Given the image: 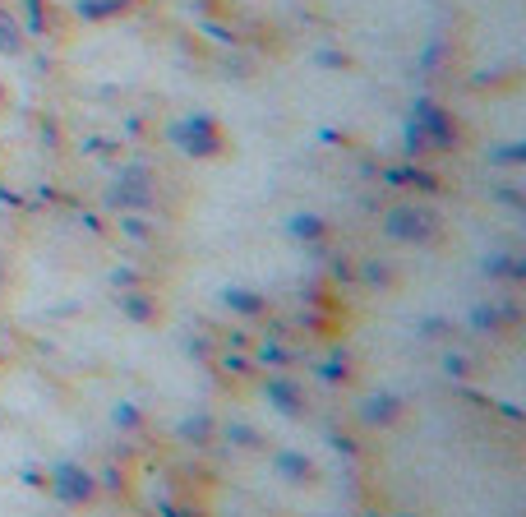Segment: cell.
<instances>
[{
    "mask_svg": "<svg viewBox=\"0 0 526 517\" xmlns=\"http://www.w3.org/2000/svg\"><path fill=\"white\" fill-rule=\"evenodd\" d=\"M171 144L185 157H217L222 153V130H217L213 116L190 111V116H180V121L171 125Z\"/></svg>",
    "mask_w": 526,
    "mask_h": 517,
    "instance_id": "cell-1",
    "label": "cell"
},
{
    "mask_svg": "<svg viewBox=\"0 0 526 517\" xmlns=\"http://www.w3.org/2000/svg\"><path fill=\"white\" fill-rule=\"evenodd\" d=\"M111 208H148L153 204V171L144 162H134V167H120L116 185L107 194Z\"/></svg>",
    "mask_w": 526,
    "mask_h": 517,
    "instance_id": "cell-2",
    "label": "cell"
},
{
    "mask_svg": "<svg viewBox=\"0 0 526 517\" xmlns=\"http://www.w3.org/2000/svg\"><path fill=\"white\" fill-rule=\"evenodd\" d=\"M51 494H56V504H65V508H84L97 494V481L79 462H60V467H51Z\"/></svg>",
    "mask_w": 526,
    "mask_h": 517,
    "instance_id": "cell-3",
    "label": "cell"
},
{
    "mask_svg": "<svg viewBox=\"0 0 526 517\" xmlns=\"http://www.w3.org/2000/svg\"><path fill=\"white\" fill-rule=\"evenodd\" d=\"M383 231L393 236V241H402V245H420V241H430L434 236V217L425 213V208H393V213L383 217Z\"/></svg>",
    "mask_w": 526,
    "mask_h": 517,
    "instance_id": "cell-4",
    "label": "cell"
},
{
    "mask_svg": "<svg viewBox=\"0 0 526 517\" xmlns=\"http://www.w3.org/2000/svg\"><path fill=\"white\" fill-rule=\"evenodd\" d=\"M411 121L425 130V148H453L457 144V125L448 111H439L430 97H416V111H411Z\"/></svg>",
    "mask_w": 526,
    "mask_h": 517,
    "instance_id": "cell-5",
    "label": "cell"
},
{
    "mask_svg": "<svg viewBox=\"0 0 526 517\" xmlns=\"http://www.w3.org/2000/svg\"><path fill=\"white\" fill-rule=\"evenodd\" d=\"M263 397L273 402V411H282V416H291V421H296V416H305V393H300L296 379H282V374H277V379H268V384H263Z\"/></svg>",
    "mask_w": 526,
    "mask_h": 517,
    "instance_id": "cell-6",
    "label": "cell"
},
{
    "mask_svg": "<svg viewBox=\"0 0 526 517\" xmlns=\"http://www.w3.org/2000/svg\"><path fill=\"white\" fill-rule=\"evenodd\" d=\"M273 471L282 476L287 485H310L314 481V462L305 453H296V448H287V453L273 457Z\"/></svg>",
    "mask_w": 526,
    "mask_h": 517,
    "instance_id": "cell-7",
    "label": "cell"
},
{
    "mask_svg": "<svg viewBox=\"0 0 526 517\" xmlns=\"http://www.w3.org/2000/svg\"><path fill=\"white\" fill-rule=\"evenodd\" d=\"M222 305H227L231 314H240V319H259V314L268 310V296H259V291H250V287H222Z\"/></svg>",
    "mask_w": 526,
    "mask_h": 517,
    "instance_id": "cell-8",
    "label": "cell"
},
{
    "mask_svg": "<svg viewBox=\"0 0 526 517\" xmlns=\"http://www.w3.org/2000/svg\"><path fill=\"white\" fill-rule=\"evenodd\" d=\"M116 305H120L125 319H134V324H153L157 319V301L144 296V291H116Z\"/></svg>",
    "mask_w": 526,
    "mask_h": 517,
    "instance_id": "cell-9",
    "label": "cell"
},
{
    "mask_svg": "<svg viewBox=\"0 0 526 517\" xmlns=\"http://www.w3.org/2000/svg\"><path fill=\"white\" fill-rule=\"evenodd\" d=\"M397 411H402V402H397L393 393H374V397H365V425H393L397 421Z\"/></svg>",
    "mask_w": 526,
    "mask_h": 517,
    "instance_id": "cell-10",
    "label": "cell"
},
{
    "mask_svg": "<svg viewBox=\"0 0 526 517\" xmlns=\"http://www.w3.org/2000/svg\"><path fill=\"white\" fill-rule=\"evenodd\" d=\"M287 231L296 236V241H305V245H319L328 227H323V217H319V213H296V217L287 222Z\"/></svg>",
    "mask_w": 526,
    "mask_h": 517,
    "instance_id": "cell-11",
    "label": "cell"
},
{
    "mask_svg": "<svg viewBox=\"0 0 526 517\" xmlns=\"http://www.w3.org/2000/svg\"><path fill=\"white\" fill-rule=\"evenodd\" d=\"M24 51V33L14 24V14L0 5V56H19Z\"/></svg>",
    "mask_w": 526,
    "mask_h": 517,
    "instance_id": "cell-12",
    "label": "cell"
},
{
    "mask_svg": "<svg viewBox=\"0 0 526 517\" xmlns=\"http://www.w3.org/2000/svg\"><path fill=\"white\" fill-rule=\"evenodd\" d=\"M125 5H134V0H79V14H84V19H111V14H120Z\"/></svg>",
    "mask_w": 526,
    "mask_h": 517,
    "instance_id": "cell-13",
    "label": "cell"
},
{
    "mask_svg": "<svg viewBox=\"0 0 526 517\" xmlns=\"http://www.w3.org/2000/svg\"><path fill=\"white\" fill-rule=\"evenodd\" d=\"M111 425H116V430H139V425H144V411L134 407V402H116V407H111Z\"/></svg>",
    "mask_w": 526,
    "mask_h": 517,
    "instance_id": "cell-14",
    "label": "cell"
},
{
    "mask_svg": "<svg viewBox=\"0 0 526 517\" xmlns=\"http://www.w3.org/2000/svg\"><path fill=\"white\" fill-rule=\"evenodd\" d=\"M208 434H213V421H208L204 411L190 416V421H180V439H190V444H208Z\"/></svg>",
    "mask_w": 526,
    "mask_h": 517,
    "instance_id": "cell-15",
    "label": "cell"
},
{
    "mask_svg": "<svg viewBox=\"0 0 526 517\" xmlns=\"http://www.w3.org/2000/svg\"><path fill=\"white\" fill-rule=\"evenodd\" d=\"M499 324H503V310H494V305H476V310H471V328H476V333H494Z\"/></svg>",
    "mask_w": 526,
    "mask_h": 517,
    "instance_id": "cell-16",
    "label": "cell"
},
{
    "mask_svg": "<svg viewBox=\"0 0 526 517\" xmlns=\"http://www.w3.org/2000/svg\"><path fill=\"white\" fill-rule=\"evenodd\" d=\"M522 157H526V144H508V148H494L490 162L494 167H508V162H522Z\"/></svg>",
    "mask_w": 526,
    "mask_h": 517,
    "instance_id": "cell-17",
    "label": "cell"
},
{
    "mask_svg": "<svg viewBox=\"0 0 526 517\" xmlns=\"http://www.w3.org/2000/svg\"><path fill=\"white\" fill-rule=\"evenodd\" d=\"M323 379H347V356H333L323 365Z\"/></svg>",
    "mask_w": 526,
    "mask_h": 517,
    "instance_id": "cell-18",
    "label": "cell"
},
{
    "mask_svg": "<svg viewBox=\"0 0 526 517\" xmlns=\"http://www.w3.org/2000/svg\"><path fill=\"white\" fill-rule=\"evenodd\" d=\"M28 28L42 33V0H28Z\"/></svg>",
    "mask_w": 526,
    "mask_h": 517,
    "instance_id": "cell-19",
    "label": "cell"
},
{
    "mask_svg": "<svg viewBox=\"0 0 526 517\" xmlns=\"http://www.w3.org/2000/svg\"><path fill=\"white\" fill-rule=\"evenodd\" d=\"M231 439H236V444H254V430L250 425H231Z\"/></svg>",
    "mask_w": 526,
    "mask_h": 517,
    "instance_id": "cell-20",
    "label": "cell"
},
{
    "mask_svg": "<svg viewBox=\"0 0 526 517\" xmlns=\"http://www.w3.org/2000/svg\"><path fill=\"white\" fill-rule=\"evenodd\" d=\"M0 102H5V84H0Z\"/></svg>",
    "mask_w": 526,
    "mask_h": 517,
    "instance_id": "cell-21",
    "label": "cell"
}]
</instances>
